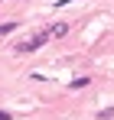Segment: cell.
I'll return each mask as SVG.
<instances>
[{
  "label": "cell",
  "instance_id": "obj_1",
  "mask_svg": "<svg viewBox=\"0 0 114 120\" xmlns=\"http://www.w3.org/2000/svg\"><path fill=\"white\" fill-rule=\"evenodd\" d=\"M49 36H52V33H49V29H42V33H36V36H29L26 42H20L16 52H23V55H26V52H39V49L49 42Z\"/></svg>",
  "mask_w": 114,
  "mask_h": 120
},
{
  "label": "cell",
  "instance_id": "obj_2",
  "mask_svg": "<svg viewBox=\"0 0 114 120\" xmlns=\"http://www.w3.org/2000/svg\"><path fill=\"white\" fill-rule=\"evenodd\" d=\"M49 33H52V36H65V33H69V26H65V23H56Z\"/></svg>",
  "mask_w": 114,
  "mask_h": 120
},
{
  "label": "cell",
  "instance_id": "obj_3",
  "mask_svg": "<svg viewBox=\"0 0 114 120\" xmlns=\"http://www.w3.org/2000/svg\"><path fill=\"white\" fill-rule=\"evenodd\" d=\"M13 29H16V23L10 20V23H0V36H7V33H13Z\"/></svg>",
  "mask_w": 114,
  "mask_h": 120
},
{
  "label": "cell",
  "instance_id": "obj_4",
  "mask_svg": "<svg viewBox=\"0 0 114 120\" xmlns=\"http://www.w3.org/2000/svg\"><path fill=\"white\" fill-rule=\"evenodd\" d=\"M88 81H91V78H75V81H72V88H75V91H78V88H85Z\"/></svg>",
  "mask_w": 114,
  "mask_h": 120
},
{
  "label": "cell",
  "instance_id": "obj_5",
  "mask_svg": "<svg viewBox=\"0 0 114 120\" xmlns=\"http://www.w3.org/2000/svg\"><path fill=\"white\" fill-rule=\"evenodd\" d=\"M0 120H10V114H7V110H0Z\"/></svg>",
  "mask_w": 114,
  "mask_h": 120
}]
</instances>
